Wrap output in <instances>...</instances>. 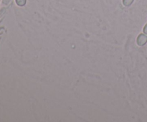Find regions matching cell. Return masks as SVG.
<instances>
[{
	"label": "cell",
	"mask_w": 147,
	"mask_h": 122,
	"mask_svg": "<svg viewBox=\"0 0 147 122\" xmlns=\"http://www.w3.org/2000/svg\"><path fill=\"white\" fill-rule=\"evenodd\" d=\"M136 42H137L138 45L139 46H144V44H146L147 42V36L146 34H139L137 37V40H136Z\"/></svg>",
	"instance_id": "obj_1"
},
{
	"label": "cell",
	"mask_w": 147,
	"mask_h": 122,
	"mask_svg": "<svg viewBox=\"0 0 147 122\" xmlns=\"http://www.w3.org/2000/svg\"><path fill=\"white\" fill-rule=\"evenodd\" d=\"M26 2H27V0H16L17 4L20 7H23V6L25 5Z\"/></svg>",
	"instance_id": "obj_2"
},
{
	"label": "cell",
	"mask_w": 147,
	"mask_h": 122,
	"mask_svg": "<svg viewBox=\"0 0 147 122\" xmlns=\"http://www.w3.org/2000/svg\"><path fill=\"white\" fill-rule=\"evenodd\" d=\"M134 0H123V5L126 6V7H129L130 5H131L132 3L134 2Z\"/></svg>",
	"instance_id": "obj_3"
},
{
	"label": "cell",
	"mask_w": 147,
	"mask_h": 122,
	"mask_svg": "<svg viewBox=\"0 0 147 122\" xmlns=\"http://www.w3.org/2000/svg\"><path fill=\"white\" fill-rule=\"evenodd\" d=\"M144 34H147V24H146V25H145V27H144Z\"/></svg>",
	"instance_id": "obj_4"
}]
</instances>
